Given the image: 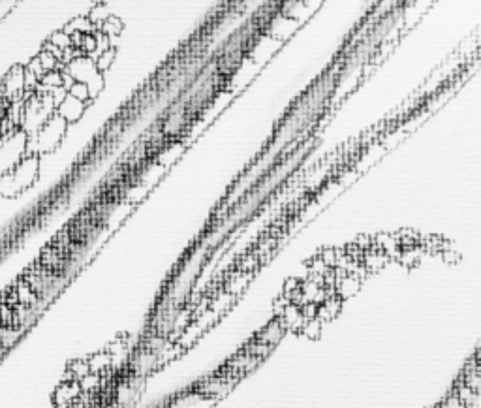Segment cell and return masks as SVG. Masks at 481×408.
<instances>
[{
  "instance_id": "obj_1",
  "label": "cell",
  "mask_w": 481,
  "mask_h": 408,
  "mask_svg": "<svg viewBox=\"0 0 481 408\" xmlns=\"http://www.w3.org/2000/svg\"><path fill=\"white\" fill-rule=\"evenodd\" d=\"M66 130H68V122L60 119L57 113H53L34 134L28 136L26 154H38L40 156L44 153H53L63 143Z\"/></svg>"
},
{
  "instance_id": "obj_2",
  "label": "cell",
  "mask_w": 481,
  "mask_h": 408,
  "mask_svg": "<svg viewBox=\"0 0 481 408\" xmlns=\"http://www.w3.org/2000/svg\"><path fill=\"white\" fill-rule=\"evenodd\" d=\"M64 70L68 72L74 81H81L89 87L90 98L95 100L96 96L100 95V90L104 89V74L98 72L95 60L87 55H81V57L74 58L70 63L64 66Z\"/></svg>"
},
{
  "instance_id": "obj_3",
  "label": "cell",
  "mask_w": 481,
  "mask_h": 408,
  "mask_svg": "<svg viewBox=\"0 0 481 408\" xmlns=\"http://www.w3.org/2000/svg\"><path fill=\"white\" fill-rule=\"evenodd\" d=\"M2 90H4V98L8 104L21 100L25 95V68L23 66H13L8 72L4 81H2Z\"/></svg>"
},
{
  "instance_id": "obj_4",
  "label": "cell",
  "mask_w": 481,
  "mask_h": 408,
  "mask_svg": "<svg viewBox=\"0 0 481 408\" xmlns=\"http://www.w3.org/2000/svg\"><path fill=\"white\" fill-rule=\"evenodd\" d=\"M79 395H81V388H79V382H77V380H63V382L57 386V389L53 391V407H72V405H76Z\"/></svg>"
},
{
  "instance_id": "obj_5",
  "label": "cell",
  "mask_w": 481,
  "mask_h": 408,
  "mask_svg": "<svg viewBox=\"0 0 481 408\" xmlns=\"http://www.w3.org/2000/svg\"><path fill=\"white\" fill-rule=\"evenodd\" d=\"M87 106H89L87 102H81V100H77V98H74L72 95H66L63 100H60V104H58L57 108H55V113H57L60 119H64V121L68 122V124H72V122H77L81 119Z\"/></svg>"
},
{
  "instance_id": "obj_6",
  "label": "cell",
  "mask_w": 481,
  "mask_h": 408,
  "mask_svg": "<svg viewBox=\"0 0 481 408\" xmlns=\"http://www.w3.org/2000/svg\"><path fill=\"white\" fill-rule=\"evenodd\" d=\"M286 335V332L282 329V325L279 324V320L272 318L269 324L261 329L260 333H256L254 335V341H258V343H263V345H271V346H277L282 341V337Z\"/></svg>"
},
{
  "instance_id": "obj_7",
  "label": "cell",
  "mask_w": 481,
  "mask_h": 408,
  "mask_svg": "<svg viewBox=\"0 0 481 408\" xmlns=\"http://www.w3.org/2000/svg\"><path fill=\"white\" fill-rule=\"evenodd\" d=\"M252 279H254V271H243V273L235 271V273L228 279V282H226L224 290L229 293H234L235 297H241V293L247 290L248 284L252 282Z\"/></svg>"
},
{
  "instance_id": "obj_8",
  "label": "cell",
  "mask_w": 481,
  "mask_h": 408,
  "mask_svg": "<svg viewBox=\"0 0 481 408\" xmlns=\"http://www.w3.org/2000/svg\"><path fill=\"white\" fill-rule=\"evenodd\" d=\"M361 284H363V282H361L359 279H355L354 275H346L344 279H341V281L336 282L335 292L342 301L350 300V297H354L355 293L359 292Z\"/></svg>"
},
{
  "instance_id": "obj_9",
  "label": "cell",
  "mask_w": 481,
  "mask_h": 408,
  "mask_svg": "<svg viewBox=\"0 0 481 408\" xmlns=\"http://www.w3.org/2000/svg\"><path fill=\"white\" fill-rule=\"evenodd\" d=\"M87 364H89L90 373H96V375L111 373V354L108 350L96 352V354L87 357Z\"/></svg>"
},
{
  "instance_id": "obj_10",
  "label": "cell",
  "mask_w": 481,
  "mask_h": 408,
  "mask_svg": "<svg viewBox=\"0 0 481 408\" xmlns=\"http://www.w3.org/2000/svg\"><path fill=\"white\" fill-rule=\"evenodd\" d=\"M384 154H386V149H384L380 143H378V145H376V143H374V145H370L367 151L363 153V156L359 158V162H357L355 172L361 173V172H365V170H368V168L374 166V164H376V162H378V160H380Z\"/></svg>"
},
{
  "instance_id": "obj_11",
  "label": "cell",
  "mask_w": 481,
  "mask_h": 408,
  "mask_svg": "<svg viewBox=\"0 0 481 408\" xmlns=\"http://www.w3.org/2000/svg\"><path fill=\"white\" fill-rule=\"evenodd\" d=\"M96 28L92 26V23L89 21L87 15H79L76 19H72L68 25L64 26V32L66 34H89V32H95Z\"/></svg>"
},
{
  "instance_id": "obj_12",
  "label": "cell",
  "mask_w": 481,
  "mask_h": 408,
  "mask_svg": "<svg viewBox=\"0 0 481 408\" xmlns=\"http://www.w3.org/2000/svg\"><path fill=\"white\" fill-rule=\"evenodd\" d=\"M77 382H79V388H81L83 393H90V395H96V393H98V391L101 389V377L100 375H96V373H89V375H85V377L79 378Z\"/></svg>"
},
{
  "instance_id": "obj_13",
  "label": "cell",
  "mask_w": 481,
  "mask_h": 408,
  "mask_svg": "<svg viewBox=\"0 0 481 408\" xmlns=\"http://www.w3.org/2000/svg\"><path fill=\"white\" fill-rule=\"evenodd\" d=\"M455 395L459 397V401L464 405V407H474L480 401V391H474L472 388H468L466 384L461 382L455 388Z\"/></svg>"
},
{
  "instance_id": "obj_14",
  "label": "cell",
  "mask_w": 481,
  "mask_h": 408,
  "mask_svg": "<svg viewBox=\"0 0 481 408\" xmlns=\"http://www.w3.org/2000/svg\"><path fill=\"white\" fill-rule=\"evenodd\" d=\"M90 369H89V364H87V359H76V361H70V365H68V370H66V377H64V380H79V378H83L85 375H89Z\"/></svg>"
},
{
  "instance_id": "obj_15",
  "label": "cell",
  "mask_w": 481,
  "mask_h": 408,
  "mask_svg": "<svg viewBox=\"0 0 481 408\" xmlns=\"http://www.w3.org/2000/svg\"><path fill=\"white\" fill-rule=\"evenodd\" d=\"M98 31L104 32V34L113 42L117 36H120V32H122V21H120L117 15H109L108 19L101 23Z\"/></svg>"
},
{
  "instance_id": "obj_16",
  "label": "cell",
  "mask_w": 481,
  "mask_h": 408,
  "mask_svg": "<svg viewBox=\"0 0 481 408\" xmlns=\"http://www.w3.org/2000/svg\"><path fill=\"white\" fill-rule=\"evenodd\" d=\"M109 15H111V13H109L108 6L100 2V4H95V6L90 8V12H89V15H87V17H89V21L92 23V26H95V28H100L101 23L108 19Z\"/></svg>"
},
{
  "instance_id": "obj_17",
  "label": "cell",
  "mask_w": 481,
  "mask_h": 408,
  "mask_svg": "<svg viewBox=\"0 0 481 408\" xmlns=\"http://www.w3.org/2000/svg\"><path fill=\"white\" fill-rule=\"evenodd\" d=\"M92 60H95L98 72L106 74V72L111 68V64H113V60H115V47L111 45V47H108L106 51H101L100 55H98L96 58H92Z\"/></svg>"
},
{
  "instance_id": "obj_18",
  "label": "cell",
  "mask_w": 481,
  "mask_h": 408,
  "mask_svg": "<svg viewBox=\"0 0 481 408\" xmlns=\"http://www.w3.org/2000/svg\"><path fill=\"white\" fill-rule=\"evenodd\" d=\"M68 95H72L74 98H77V100H81V102H92L89 87L85 83H81V81H74V83L70 85V89H68Z\"/></svg>"
},
{
  "instance_id": "obj_19",
  "label": "cell",
  "mask_w": 481,
  "mask_h": 408,
  "mask_svg": "<svg viewBox=\"0 0 481 408\" xmlns=\"http://www.w3.org/2000/svg\"><path fill=\"white\" fill-rule=\"evenodd\" d=\"M322 327H323V324L320 322L318 318H311V320H307L304 322V325H303V329H301V333H303L304 337L307 338H318L320 337V333H322Z\"/></svg>"
},
{
  "instance_id": "obj_20",
  "label": "cell",
  "mask_w": 481,
  "mask_h": 408,
  "mask_svg": "<svg viewBox=\"0 0 481 408\" xmlns=\"http://www.w3.org/2000/svg\"><path fill=\"white\" fill-rule=\"evenodd\" d=\"M47 42L55 45V47H58L60 51H64L66 47H70V45H72L70 34H66V32H64V31L53 32V34H51V38L47 40Z\"/></svg>"
},
{
  "instance_id": "obj_21",
  "label": "cell",
  "mask_w": 481,
  "mask_h": 408,
  "mask_svg": "<svg viewBox=\"0 0 481 408\" xmlns=\"http://www.w3.org/2000/svg\"><path fill=\"white\" fill-rule=\"evenodd\" d=\"M318 256L322 258L323 262L327 263V268H335L336 262V250L335 249H323L318 252Z\"/></svg>"
},
{
  "instance_id": "obj_22",
  "label": "cell",
  "mask_w": 481,
  "mask_h": 408,
  "mask_svg": "<svg viewBox=\"0 0 481 408\" xmlns=\"http://www.w3.org/2000/svg\"><path fill=\"white\" fill-rule=\"evenodd\" d=\"M440 408H468V407H464V405L459 401V397H457L455 393H451V395L446 397V401L440 405Z\"/></svg>"
},
{
  "instance_id": "obj_23",
  "label": "cell",
  "mask_w": 481,
  "mask_h": 408,
  "mask_svg": "<svg viewBox=\"0 0 481 408\" xmlns=\"http://www.w3.org/2000/svg\"><path fill=\"white\" fill-rule=\"evenodd\" d=\"M6 100H0V127H2V119H4V111H6Z\"/></svg>"
},
{
  "instance_id": "obj_24",
  "label": "cell",
  "mask_w": 481,
  "mask_h": 408,
  "mask_svg": "<svg viewBox=\"0 0 481 408\" xmlns=\"http://www.w3.org/2000/svg\"><path fill=\"white\" fill-rule=\"evenodd\" d=\"M68 408H81L79 405H72V407H68Z\"/></svg>"
}]
</instances>
